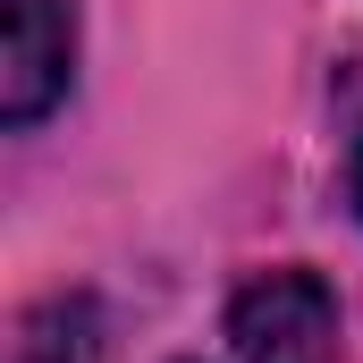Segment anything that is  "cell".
<instances>
[{
  "label": "cell",
  "mask_w": 363,
  "mask_h": 363,
  "mask_svg": "<svg viewBox=\"0 0 363 363\" xmlns=\"http://www.w3.org/2000/svg\"><path fill=\"white\" fill-rule=\"evenodd\" d=\"M355 211H363V152H355Z\"/></svg>",
  "instance_id": "4"
},
{
  "label": "cell",
  "mask_w": 363,
  "mask_h": 363,
  "mask_svg": "<svg viewBox=\"0 0 363 363\" xmlns=\"http://www.w3.org/2000/svg\"><path fill=\"white\" fill-rule=\"evenodd\" d=\"M338 347V296L321 271H262L228 304V355L237 363H330Z\"/></svg>",
  "instance_id": "1"
},
{
  "label": "cell",
  "mask_w": 363,
  "mask_h": 363,
  "mask_svg": "<svg viewBox=\"0 0 363 363\" xmlns=\"http://www.w3.org/2000/svg\"><path fill=\"white\" fill-rule=\"evenodd\" d=\"M77 77V17L68 0H0V118L34 127L60 110Z\"/></svg>",
  "instance_id": "2"
},
{
  "label": "cell",
  "mask_w": 363,
  "mask_h": 363,
  "mask_svg": "<svg viewBox=\"0 0 363 363\" xmlns=\"http://www.w3.org/2000/svg\"><path fill=\"white\" fill-rule=\"evenodd\" d=\"M9 363H85V304H43L17 330Z\"/></svg>",
  "instance_id": "3"
}]
</instances>
